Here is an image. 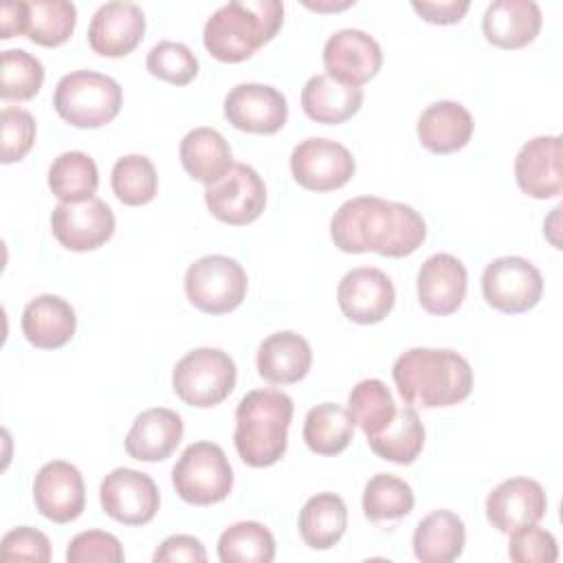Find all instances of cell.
<instances>
[{"label":"cell","mask_w":563,"mask_h":563,"mask_svg":"<svg viewBox=\"0 0 563 563\" xmlns=\"http://www.w3.org/2000/svg\"><path fill=\"white\" fill-rule=\"evenodd\" d=\"M290 172L308 191H332L354 176L356 163L350 150L339 141L312 136L295 145L290 154Z\"/></svg>","instance_id":"7c38bea8"},{"label":"cell","mask_w":563,"mask_h":563,"mask_svg":"<svg viewBox=\"0 0 563 563\" xmlns=\"http://www.w3.org/2000/svg\"><path fill=\"white\" fill-rule=\"evenodd\" d=\"M369 449L394 464H411L424 446V427L413 405H400L394 420L376 435L367 438Z\"/></svg>","instance_id":"4dcf8cb0"},{"label":"cell","mask_w":563,"mask_h":563,"mask_svg":"<svg viewBox=\"0 0 563 563\" xmlns=\"http://www.w3.org/2000/svg\"><path fill=\"white\" fill-rule=\"evenodd\" d=\"M185 433L183 418L165 407L139 413L125 435V451L139 462H163L180 444Z\"/></svg>","instance_id":"603a6c76"},{"label":"cell","mask_w":563,"mask_h":563,"mask_svg":"<svg viewBox=\"0 0 563 563\" xmlns=\"http://www.w3.org/2000/svg\"><path fill=\"white\" fill-rule=\"evenodd\" d=\"M473 117L457 101H435L418 119V141L433 154L462 150L473 136Z\"/></svg>","instance_id":"484cf974"},{"label":"cell","mask_w":563,"mask_h":563,"mask_svg":"<svg viewBox=\"0 0 563 563\" xmlns=\"http://www.w3.org/2000/svg\"><path fill=\"white\" fill-rule=\"evenodd\" d=\"M145 66L150 75L174 84V86H187L198 75V57L194 51L183 42H169L163 40L152 46L147 53Z\"/></svg>","instance_id":"ab89813d"},{"label":"cell","mask_w":563,"mask_h":563,"mask_svg":"<svg viewBox=\"0 0 563 563\" xmlns=\"http://www.w3.org/2000/svg\"><path fill=\"white\" fill-rule=\"evenodd\" d=\"M0 128H2V163L22 161L33 143H35V119L31 112L22 108H2L0 112Z\"/></svg>","instance_id":"60d3db41"},{"label":"cell","mask_w":563,"mask_h":563,"mask_svg":"<svg viewBox=\"0 0 563 563\" xmlns=\"http://www.w3.org/2000/svg\"><path fill=\"white\" fill-rule=\"evenodd\" d=\"M354 438V424L336 402H321L306 413L303 442L317 455H339Z\"/></svg>","instance_id":"d6a6232c"},{"label":"cell","mask_w":563,"mask_h":563,"mask_svg":"<svg viewBox=\"0 0 563 563\" xmlns=\"http://www.w3.org/2000/svg\"><path fill=\"white\" fill-rule=\"evenodd\" d=\"M292 411V398L279 389L262 387L249 391L235 409L233 444L240 460L253 468L279 462L288 446Z\"/></svg>","instance_id":"3957f363"},{"label":"cell","mask_w":563,"mask_h":563,"mask_svg":"<svg viewBox=\"0 0 563 563\" xmlns=\"http://www.w3.org/2000/svg\"><path fill=\"white\" fill-rule=\"evenodd\" d=\"M347 528L345 501L334 493L312 495L299 512V534L312 550L334 548Z\"/></svg>","instance_id":"f546056e"},{"label":"cell","mask_w":563,"mask_h":563,"mask_svg":"<svg viewBox=\"0 0 563 563\" xmlns=\"http://www.w3.org/2000/svg\"><path fill=\"white\" fill-rule=\"evenodd\" d=\"M99 501L114 521L123 526H145L156 517L161 495L147 473L121 466L101 479Z\"/></svg>","instance_id":"8fae6325"},{"label":"cell","mask_w":563,"mask_h":563,"mask_svg":"<svg viewBox=\"0 0 563 563\" xmlns=\"http://www.w3.org/2000/svg\"><path fill=\"white\" fill-rule=\"evenodd\" d=\"M482 295L490 308L506 314H519L539 303L543 295V277L526 257H497L484 268Z\"/></svg>","instance_id":"9c48e42d"},{"label":"cell","mask_w":563,"mask_h":563,"mask_svg":"<svg viewBox=\"0 0 563 563\" xmlns=\"http://www.w3.org/2000/svg\"><path fill=\"white\" fill-rule=\"evenodd\" d=\"M224 117L242 132L275 134L288 119V103L268 84H238L224 97Z\"/></svg>","instance_id":"9a60e30c"},{"label":"cell","mask_w":563,"mask_h":563,"mask_svg":"<svg viewBox=\"0 0 563 563\" xmlns=\"http://www.w3.org/2000/svg\"><path fill=\"white\" fill-rule=\"evenodd\" d=\"M363 106V88L347 86L330 75H312L301 88V108L308 119L339 125L352 119Z\"/></svg>","instance_id":"4316f807"},{"label":"cell","mask_w":563,"mask_h":563,"mask_svg":"<svg viewBox=\"0 0 563 563\" xmlns=\"http://www.w3.org/2000/svg\"><path fill=\"white\" fill-rule=\"evenodd\" d=\"M22 18H24V2H4L0 11V37L9 40L22 35Z\"/></svg>","instance_id":"7dc6e473"},{"label":"cell","mask_w":563,"mask_h":563,"mask_svg":"<svg viewBox=\"0 0 563 563\" xmlns=\"http://www.w3.org/2000/svg\"><path fill=\"white\" fill-rule=\"evenodd\" d=\"M222 563H271L275 559V537L260 521H238L218 539Z\"/></svg>","instance_id":"8d00e7d4"},{"label":"cell","mask_w":563,"mask_h":563,"mask_svg":"<svg viewBox=\"0 0 563 563\" xmlns=\"http://www.w3.org/2000/svg\"><path fill=\"white\" fill-rule=\"evenodd\" d=\"M246 288V271L227 255H205L185 273V295L189 303L207 314L235 310L244 301Z\"/></svg>","instance_id":"ba28073f"},{"label":"cell","mask_w":563,"mask_h":563,"mask_svg":"<svg viewBox=\"0 0 563 563\" xmlns=\"http://www.w3.org/2000/svg\"><path fill=\"white\" fill-rule=\"evenodd\" d=\"M336 301L350 321L369 325L383 321L391 312L396 303V290L383 271L374 266H361L343 275L336 288Z\"/></svg>","instance_id":"2e32d148"},{"label":"cell","mask_w":563,"mask_h":563,"mask_svg":"<svg viewBox=\"0 0 563 563\" xmlns=\"http://www.w3.org/2000/svg\"><path fill=\"white\" fill-rule=\"evenodd\" d=\"M125 559L121 541L106 530H86L70 539L68 563H121Z\"/></svg>","instance_id":"7bdbcfd3"},{"label":"cell","mask_w":563,"mask_h":563,"mask_svg":"<svg viewBox=\"0 0 563 563\" xmlns=\"http://www.w3.org/2000/svg\"><path fill=\"white\" fill-rule=\"evenodd\" d=\"M0 554L11 561H51V541L48 537L31 526H18L9 530L0 541Z\"/></svg>","instance_id":"ee69618b"},{"label":"cell","mask_w":563,"mask_h":563,"mask_svg":"<svg viewBox=\"0 0 563 563\" xmlns=\"http://www.w3.org/2000/svg\"><path fill=\"white\" fill-rule=\"evenodd\" d=\"M185 172L205 185L218 183L235 163L227 139L213 128H194L180 141Z\"/></svg>","instance_id":"83f0119b"},{"label":"cell","mask_w":563,"mask_h":563,"mask_svg":"<svg viewBox=\"0 0 563 563\" xmlns=\"http://www.w3.org/2000/svg\"><path fill=\"white\" fill-rule=\"evenodd\" d=\"M508 556L515 563H554L559 559V545L552 532L530 523L510 532Z\"/></svg>","instance_id":"b9f144b4"},{"label":"cell","mask_w":563,"mask_h":563,"mask_svg":"<svg viewBox=\"0 0 563 563\" xmlns=\"http://www.w3.org/2000/svg\"><path fill=\"white\" fill-rule=\"evenodd\" d=\"M22 22V35L40 46L55 48L73 35L77 7L68 0H31L24 2Z\"/></svg>","instance_id":"1f68e13d"},{"label":"cell","mask_w":563,"mask_h":563,"mask_svg":"<svg viewBox=\"0 0 563 563\" xmlns=\"http://www.w3.org/2000/svg\"><path fill=\"white\" fill-rule=\"evenodd\" d=\"M464 541V521L451 510H433L416 526L413 554L422 563H451L462 554Z\"/></svg>","instance_id":"f1b7e54d"},{"label":"cell","mask_w":563,"mask_h":563,"mask_svg":"<svg viewBox=\"0 0 563 563\" xmlns=\"http://www.w3.org/2000/svg\"><path fill=\"white\" fill-rule=\"evenodd\" d=\"M325 75L347 86H363L374 79L383 66L378 42L361 29H341L323 44Z\"/></svg>","instance_id":"5bb4252c"},{"label":"cell","mask_w":563,"mask_h":563,"mask_svg":"<svg viewBox=\"0 0 563 563\" xmlns=\"http://www.w3.org/2000/svg\"><path fill=\"white\" fill-rule=\"evenodd\" d=\"M255 365L264 380L275 385H290L310 372L312 350L308 341L297 332H275L260 343Z\"/></svg>","instance_id":"d4e9b609"},{"label":"cell","mask_w":563,"mask_h":563,"mask_svg":"<svg viewBox=\"0 0 563 563\" xmlns=\"http://www.w3.org/2000/svg\"><path fill=\"white\" fill-rule=\"evenodd\" d=\"M330 238L343 253H378L383 257H405L416 253L424 238L422 216L402 202L376 196L345 200L330 220Z\"/></svg>","instance_id":"6da1fadb"},{"label":"cell","mask_w":563,"mask_h":563,"mask_svg":"<svg viewBox=\"0 0 563 563\" xmlns=\"http://www.w3.org/2000/svg\"><path fill=\"white\" fill-rule=\"evenodd\" d=\"M22 334L40 350H57L66 345L77 330L73 306L57 295H40L22 310Z\"/></svg>","instance_id":"cb8c5ba5"},{"label":"cell","mask_w":563,"mask_h":563,"mask_svg":"<svg viewBox=\"0 0 563 563\" xmlns=\"http://www.w3.org/2000/svg\"><path fill=\"white\" fill-rule=\"evenodd\" d=\"M515 180L530 198H556L563 191L561 136H534L515 158Z\"/></svg>","instance_id":"44dd1931"},{"label":"cell","mask_w":563,"mask_h":563,"mask_svg":"<svg viewBox=\"0 0 563 563\" xmlns=\"http://www.w3.org/2000/svg\"><path fill=\"white\" fill-rule=\"evenodd\" d=\"M416 284L418 301L429 314H453L466 297V266L451 253H435L422 262Z\"/></svg>","instance_id":"ffe728a7"},{"label":"cell","mask_w":563,"mask_h":563,"mask_svg":"<svg viewBox=\"0 0 563 563\" xmlns=\"http://www.w3.org/2000/svg\"><path fill=\"white\" fill-rule=\"evenodd\" d=\"M468 0H442V2H411V9L431 24H455L468 11Z\"/></svg>","instance_id":"bcb514c9"},{"label":"cell","mask_w":563,"mask_h":563,"mask_svg":"<svg viewBox=\"0 0 563 563\" xmlns=\"http://www.w3.org/2000/svg\"><path fill=\"white\" fill-rule=\"evenodd\" d=\"M416 497L411 486L389 473L374 475L363 490V512L376 526L400 521L413 510Z\"/></svg>","instance_id":"e575fe53"},{"label":"cell","mask_w":563,"mask_h":563,"mask_svg":"<svg viewBox=\"0 0 563 563\" xmlns=\"http://www.w3.org/2000/svg\"><path fill=\"white\" fill-rule=\"evenodd\" d=\"M205 205L220 222L244 227L262 216L266 207V185L251 165L235 163L218 183L207 185Z\"/></svg>","instance_id":"30bf717a"},{"label":"cell","mask_w":563,"mask_h":563,"mask_svg":"<svg viewBox=\"0 0 563 563\" xmlns=\"http://www.w3.org/2000/svg\"><path fill=\"white\" fill-rule=\"evenodd\" d=\"M172 561H189V563H205L207 552L200 539L191 534H172L167 537L158 550L154 552V563H172Z\"/></svg>","instance_id":"f6af8a7d"},{"label":"cell","mask_w":563,"mask_h":563,"mask_svg":"<svg viewBox=\"0 0 563 563\" xmlns=\"http://www.w3.org/2000/svg\"><path fill=\"white\" fill-rule=\"evenodd\" d=\"M282 24L284 4L277 0H231L211 13L202 42L218 62L238 64L271 42Z\"/></svg>","instance_id":"277c9868"},{"label":"cell","mask_w":563,"mask_h":563,"mask_svg":"<svg viewBox=\"0 0 563 563\" xmlns=\"http://www.w3.org/2000/svg\"><path fill=\"white\" fill-rule=\"evenodd\" d=\"M396 409L389 387L378 378L356 383L347 396V416L367 438L380 433L394 420Z\"/></svg>","instance_id":"d590c367"},{"label":"cell","mask_w":563,"mask_h":563,"mask_svg":"<svg viewBox=\"0 0 563 563\" xmlns=\"http://www.w3.org/2000/svg\"><path fill=\"white\" fill-rule=\"evenodd\" d=\"M238 369L233 358L218 347H198L187 352L172 372L176 396L200 409L220 405L235 387Z\"/></svg>","instance_id":"52a82bcc"},{"label":"cell","mask_w":563,"mask_h":563,"mask_svg":"<svg viewBox=\"0 0 563 563\" xmlns=\"http://www.w3.org/2000/svg\"><path fill=\"white\" fill-rule=\"evenodd\" d=\"M48 187L62 202H81L95 198L99 187L95 161L79 150L59 154L48 167Z\"/></svg>","instance_id":"836d02e7"},{"label":"cell","mask_w":563,"mask_h":563,"mask_svg":"<svg viewBox=\"0 0 563 563\" xmlns=\"http://www.w3.org/2000/svg\"><path fill=\"white\" fill-rule=\"evenodd\" d=\"M541 9L532 0H495L482 18L484 37L497 48H523L541 31Z\"/></svg>","instance_id":"7402d4cb"},{"label":"cell","mask_w":563,"mask_h":563,"mask_svg":"<svg viewBox=\"0 0 563 563\" xmlns=\"http://www.w3.org/2000/svg\"><path fill=\"white\" fill-rule=\"evenodd\" d=\"M143 33V9L134 2L112 0L95 11L88 26V44L101 57H123L141 44Z\"/></svg>","instance_id":"d6986e66"},{"label":"cell","mask_w":563,"mask_h":563,"mask_svg":"<svg viewBox=\"0 0 563 563\" xmlns=\"http://www.w3.org/2000/svg\"><path fill=\"white\" fill-rule=\"evenodd\" d=\"M548 510L543 486L530 477H510L497 484L486 497V517L499 532H515L537 523Z\"/></svg>","instance_id":"ac0fdd59"},{"label":"cell","mask_w":563,"mask_h":563,"mask_svg":"<svg viewBox=\"0 0 563 563\" xmlns=\"http://www.w3.org/2000/svg\"><path fill=\"white\" fill-rule=\"evenodd\" d=\"M112 191L128 207L152 202L158 191L154 163L143 154L121 156L112 167Z\"/></svg>","instance_id":"74e56055"},{"label":"cell","mask_w":563,"mask_h":563,"mask_svg":"<svg viewBox=\"0 0 563 563\" xmlns=\"http://www.w3.org/2000/svg\"><path fill=\"white\" fill-rule=\"evenodd\" d=\"M172 484L178 497L194 506H211L229 497L233 468L216 442L189 444L172 468Z\"/></svg>","instance_id":"8992f818"},{"label":"cell","mask_w":563,"mask_h":563,"mask_svg":"<svg viewBox=\"0 0 563 563\" xmlns=\"http://www.w3.org/2000/svg\"><path fill=\"white\" fill-rule=\"evenodd\" d=\"M42 84L44 66L35 55L22 48L2 51L0 97L4 101H29L40 92Z\"/></svg>","instance_id":"f35d334b"},{"label":"cell","mask_w":563,"mask_h":563,"mask_svg":"<svg viewBox=\"0 0 563 563\" xmlns=\"http://www.w3.org/2000/svg\"><path fill=\"white\" fill-rule=\"evenodd\" d=\"M53 106L75 128H101L119 114L123 90L103 73L73 70L57 81Z\"/></svg>","instance_id":"5b68a950"},{"label":"cell","mask_w":563,"mask_h":563,"mask_svg":"<svg viewBox=\"0 0 563 563\" xmlns=\"http://www.w3.org/2000/svg\"><path fill=\"white\" fill-rule=\"evenodd\" d=\"M391 374L400 398L424 409L457 405L473 389V369L453 350L411 347L396 358Z\"/></svg>","instance_id":"7a4b0ae2"},{"label":"cell","mask_w":563,"mask_h":563,"mask_svg":"<svg viewBox=\"0 0 563 563\" xmlns=\"http://www.w3.org/2000/svg\"><path fill=\"white\" fill-rule=\"evenodd\" d=\"M33 501L40 515L55 523L77 519L86 508V486L79 468L64 460L46 462L35 475Z\"/></svg>","instance_id":"e0dca14e"},{"label":"cell","mask_w":563,"mask_h":563,"mask_svg":"<svg viewBox=\"0 0 563 563\" xmlns=\"http://www.w3.org/2000/svg\"><path fill=\"white\" fill-rule=\"evenodd\" d=\"M55 240L68 251H95L114 233V213L101 198L59 202L51 213Z\"/></svg>","instance_id":"4fadbf2b"}]
</instances>
